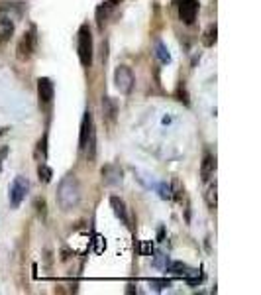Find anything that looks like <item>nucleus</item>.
I'll list each match as a JSON object with an SVG mask.
<instances>
[{
	"label": "nucleus",
	"mask_w": 261,
	"mask_h": 295,
	"mask_svg": "<svg viewBox=\"0 0 261 295\" xmlns=\"http://www.w3.org/2000/svg\"><path fill=\"white\" fill-rule=\"evenodd\" d=\"M55 199H57V205L61 211L69 213L79 207L81 203V183L75 175H67L59 181L57 185V193H55Z\"/></svg>",
	"instance_id": "1"
},
{
	"label": "nucleus",
	"mask_w": 261,
	"mask_h": 295,
	"mask_svg": "<svg viewBox=\"0 0 261 295\" xmlns=\"http://www.w3.org/2000/svg\"><path fill=\"white\" fill-rule=\"evenodd\" d=\"M92 32L88 24H83L79 28V34H77V53H79V61L83 67H90L92 65Z\"/></svg>",
	"instance_id": "2"
},
{
	"label": "nucleus",
	"mask_w": 261,
	"mask_h": 295,
	"mask_svg": "<svg viewBox=\"0 0 261 295\" xmlns=\"http://www.w3.org/2000/svg\"><path fill=\"white\" fill-rule=\"evenodd\" d=\"M28 189H30L28 177H22V175L14 177V181L10 183V187H8V201H10V207H12V209H18V207L22 205V201H24L26 195H28Z\"/></svg>",
	"instance_id": "3"
},
{
	"label": "nucleus",
	"mask_w": 261,
	"mask_h": 295,
	"mask_svg": "<svg viewBox=\"0 0 261 295\" xmlns=\"http://www.w3.org/2000/svg\"><path fill=\"white\" fill-rule=\"evenodd\" d=\"M114 83H116V89L120 90L122 95H130L132 89H134V83H136L132 69H130L128 65L116 67V71H114Z\"/></svg>",
	"instance_id": "4"
},
{
	"label": "nucleus",
	"mask_w": 261,
	"mask_h": 295,
	"mask_svg": "<svg viewBox=\"0 0 261 295\" xmlns=\"http://www.w3.org/2000/svg\"><path fill=\"white\" fill-rule=\"evenodd\" d=\"M36 48H37V38H36V28H32L30 32H26L20 43H18V59L22 61H28L34 53H36Z\"/></svg>",
	"instance_id": "5"
},
{
	"label": "nucleus",
	"mask_w": 261,
	"mask_h": 295,
	"mask_svg": "<svg viewBox=\"0 0 261 295\" xmlns=\"http://www.w3.org/2000/svg\"><path fill=\"white\" fill-rule=\"evenodd\" d=\"M53 97H55V87H53V81L50 77H39L37 79V99H39V106L45 108L53 103Z\"/></svg>",
	"instance_id": "6"
},
{
	"label": "nucleus",
	"mask_w": 261,
	"mask_h": 295,
	"mask_svg": "<svg viewBox=\"0 0 261 295\" xmlns=\"http://www.w3.org/2000/svg\"><path fill=\"white\" fill-rule=\"evenodd\" d=\"M177 6H179V20L186 26L195 24L199 14V0H179Z\"/></svg>",
	"instance_id": "7"
},
{
	"label": "nucleus",
	"mask_w": 261,
	"mask_h": 295,
	"mask_svg": "<svg viewBox=\"0 0 261 295\" xmlns=\"http://www.w3.org/2000/svg\"><path fill=\"white\" fill-rule=\"evenodd\" d=\"M100 175H102V183L108 185V187H114V185L122 183V169L118 166H114V164H108V166L102 167Z\"/></svg>",
	"instance_id": "8"
},
{
	"label": "nucleus",
	"mask_w": 261,
	"mask_h": 295,
	"mask_svg": "<svg viewBox=\"0 0 261 295\" xmlns=\"http://www.w3.org/2000/svg\"><path fill=\"white\" fill-rule=\"evenodd\" d=\"M94 130V124H92V112L87 110L85 116H83V122H81V134H79V150H85L87 148V142L90 132Z\"/></svg>",
	"instance_id": "9"
},
{
	"label": "nucleus",
	"mask_w": 261,
	"mask_h": 295,
	"mask_svg": "<svg viewBox=\"0 0 261 295\" xmlns=\"http://www.w3.org/2000/svg\"><path fill=\"white\" fill-rule=\"evenodd\" d=\"M110 207L114 211V215L124 222L126 226H132V218L128 217V209H126V203L120 199V197H110Z\"/></svg>",
	"instance_id": "10"
},
{
	"label": "nucleus",
	"mask_w": 261,
	"mask_h": 295,
	"mask_svg": "<svg viewBox=\"0 0 261 295\" xmlns=\"http://www.w3.org/2000/svg\"><path fill=\"white\" fill-rule=\"evenodd\" d=\"M214 169H216V160H214L210 154H206L204 160H202V166H200V177H202V181L210 179Z\"/></svg>",
	"instance_id": "11"
},
{
	"label": "nucleus",
	"mask_w": 261,
	"mask_h": 295,
	"mask_svg": "<svg viewBox=\"0 0 261 295\" xmlns=\"http://www.w3.org/2000/svg\"><path fill=\"white\" fill-rule=\"evenodd\" d=\"M102 112H104L102 116H104L106 120L114 122L118 108H116V103H114V99H112V97H102Z\"/></svg>",
	"instance_id": "12"
},
{
	"label": "nucleus",
	"mask_w": 261,
	"mask_h": 295,
	"mask_svg": "<svg viewBox=\"0 0 261 295\" xmlns=\"http://www.w3.org/2000/svg\"><path fill=\"white\" fill-rule=\"evenodd\" d=\"M14 36V22L10 18H0V43L8 41Z\"/></svg>",
	"instance_id": "13"
},
{
	"label": "nucleus",
	"mask_w": 261,
	"mask_h": 295,
	"mask_svg": "<svg viewBox=\"0 0 261 295\" xmlns=\"http://www.w3.org/2000/svg\"><path fill=\"white\" fill-rule=\"evenodd\" d=\"M155 55H157V59L161 61V63H171V53L167 50V46L163 43V41H157L155 43Z\"/></svg>",
	"instance_id": "14"
},
{
	"label": "nucleus",
	"mask_w": 261,
	"mask_h": 295,
	"mask_svg": "<svg viewBox=\"0 0 261 295\" xmlns=\"http://www.w3.org/2000/svg\"><path fill=\"white\" fill-rule=\"evenodd\" d=\"M167 271H171L175 276H185L186 271H188V266H186L185 262H167Z\"/></svg>",
	"instance_id": "15"
},
{
	"label": "nucleus",
	"mask_w": 261,
	"mask_h": 295,
	"mask_svg": "<svg viewBox=\"0 0 261 295\" xmlns=\"http://www.w3.org/2000/svg\"><path fill=\"white\" fill-rule=\"evenodd\" d=\"M134 171H136L137 175H141V177H137V181L144 183L146 189H155V187H157V181L153 179V175H149L146 171H139V169H134Z\"/></svg>",
	"instance_id": "16"
},
{
	"label": "nucleus",
	"mask_w": 261,
	"mask_h": 295,
	"mask_svg": "<svg viewBox=\"0 0 261 295\" xmlns=\"http://www.w3.org/2000/svg\"><path fill=\"white\" fill-rule=\"evenodd\" d=\"M37 177L41 183H50L51 177H53V171H51L50 166H45V164H39L37 166Z\"/></svg>",
	"instance_id": "17"
},
{
	"label": "nucleus",
	"mask_w": 261,
	"mask_h": 295,
	"mask_svg": "<svg viewBox=\"0 0 261 295\" xmlns=\"http://www.w3.org/2000/svg\"><path fill=\"white\" fill-rule=\"evenodd\" d=\"M216 34H218V30H216V24L208 26V30L204 32V38H202V41H204V46H206V48H212V46L216 43Z\"/></svg>",
	"instance_id": "18"
},
{
	"label": "nucleus",
	"mask_w": 261,
	"mask_h": 295,
	"mask_svg": "<svg viewBox=\"0 0 261 295\" xmlns=\"http://www.w3.org/2000/svg\"><path fill=\"white\" fill-rule=\"evenodd\" d=\"M204 199H206V205H208V209H210V211H214V209H216V205H218V201H216V183H214V185H210V187L206 189V195H204Z\"/></svg>",
	"instance_id": "19"
},
{
	"label": "nucleus",
	"mask_w": 261,
	"mask_h": 295,
	"mask_svg": "<svg viewBox=\"0 0 261 295\" xmlns=\"http://www.w3.org/2000/svg\"><path fill=\"white\" fill-rule=\"evenodd\" d=\"M155 191L159 193V197H161L163 201H169V199H173V197H171V185H169V183H165V181L157 183Z\"/></svg>",
	"instance_id": "20"
},
{
	"label": "nucleus",
	"mask_w": 261,
	"mask_h": 295,
	"mask_svg": "<svg viewBox=\"0 0 261 295\" xmlns=\"http://www.w3.org/2000/svg\"><path fill=\"white\" fill-rule=\"evenodd\" d=\"M149 285L155 289V291H163L165 287H171V280H149Z\"/></svg>",
	"instance_id": "21"
},
{
	"label": "nucleus",
	"mask_w": 261,
	"mask_h": 295,
	"mask_svg": "<svg viewBox=\"0 0 261 295\" xmlns=\"http://www.w3.org/2000/svg\"><path fill=\"white\" fill-rule=\"evenodd\" d=\"M151 252H153V246L149 242L139 244V254H141V256H151Z\"/></svg>",
	"instance_id": "22"
},
{
	"label": "nucleus",
	"mask_w": 261,
	"mask_h": 295,
	"mask_svg": "<svg viewBox=\"0 0 261 295\" xmlns=\"http://www.w3.org/2000/svg\"><path fill=\"white\" fill-rule=\"evenodd\" d=\"M36 205H37V213H39V217L45 218V201H43V199H37Z\"/></svg>",
	"instance_id": "23"
},
{
	"label": "nucleus",
	"mask_w": 261,
	"mask_h": 295,
	"mask_svg": "<svg viewBox=\"0 0 261 295\" xmlns=\"http://www.w3.org/2000/svg\"><path fill=\"white\" fill-rule=\"evenodd\" d=\"M136 289H134V285H128V289H126V293H134Z\"/></svg>",
	"instance_id": "24"
}]
</instances>
